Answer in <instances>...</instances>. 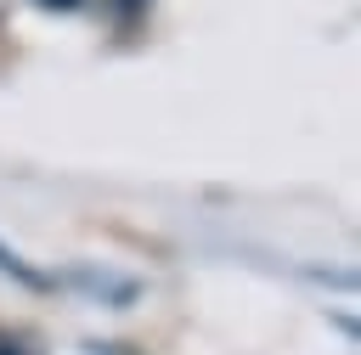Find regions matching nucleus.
<instances>
[{"label":"nucleus","instance_id":"7ed1b4c3","mask_svg":"<svg viewBox=\"0 0 361 355\" xmlns=\"http://www.w3.org/2000/svg\"><path fill=\"white\" fill-rule=\"evenodd\" d=\"M34 6H45V11H79L85 0H34Z\"/></svg>","mask_w":361,"mask_h":355},{"label":"nucleus","instance_id":"f03ea898","mask_svg":"<svg viewBox=\"0 0 361 355\" xmlns=\"http://www.w3.org/2000/svg\"><path fill=\"white\" fill-rule=\"evenodd\" d=\"M0 355H39V349H34L23 332H6V327H0Z\"/></svg>","mask_w":361,"mask_h":355},{"label":"nucleus","instance_id":"f257e3e1","mask_svg":"<svg viewBox=\"0 0 361 355\" xmlns=\"http://www.w3.org/2000/svg\"><path fill=\"white\" fill-rule=\"evenodd\" d=\"M0 276H11V282H23V287H51V276L34 270V265H28L17 248H6V242H0Z\"/></svg>","mask_w":361,"mask_h":355}]
</instances>
